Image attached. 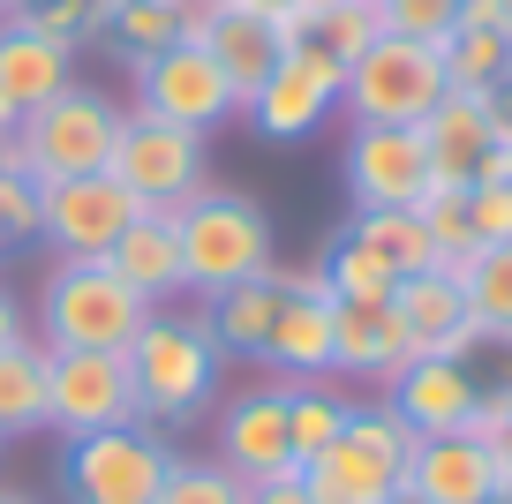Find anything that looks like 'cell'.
Here are the masks:
<instances>
[{
    "label": "cell",
    "instance_id": "obj_30",
    "mask_svg": "<svg viewBox=\"0 0 512 504\" xmlns=\"http://www.w3.org/2000/svg\"><path fill=\"white\" fill-rule=\"evenodd\" d=\"M309 38L347 68L354 53H369L384 38V16H377V0H324V8H309Z\"/></svg>",
    "mask_w": 512,
    "mask_h": 504
},
{
    "label": "cell",
    "instance_id": "obj_43",
    "mask_svg": "<svg viewBox=\"0 0 512 504\" xmlns=\"http://www.w3.org/2000/svg\"><path fill=\"white\" fill-rule=\"evenodd\" d=\"M482 181H512V143H497V151L482 158Z\"/></svg>",
    "mask_w": 512,
    "mask_h": 504
},
{
    "label": "cell",
    "instance_id": "obj_26",
    "mask_svg": "<svg viewBox=\"0 0 512 504\" xmlns=\"http://www.w3.org/2000/svg\"><path fill=\"white\" fill-rule=\"evenodd\" d=\"M347 407L354 399L339 392V384H287V444H294V459H317L324 444L347 429Z\"/></svg>",
    "mask_w": 512,
    "mask_h": 504
},
{
    "label": "cell",
    "instance_id": "obj_23",
    "mask_svg": "<svg viewBox=\"0 0 512 504\" xmlns=\"http://www.w3.org/2000/svg\"><path fill=\"white\" fill-rule=\"evenodd\" d=\"M68 83H76V46H61V38H38L23 31V23H0V98L16 113L46 106V98H61Z\"/></svg>",
    "mask_w": 512,
    "mask_h": 504
},
{
    "label": "cell",
    "instance_id": "obj_40",
    "mask_svg": "<svg viewBox=\"0 0 512 504\" xmlns=\"http://www.w3.org/2000/svg\"><path fill=\"white\" fill-rule=\"evenodd\" d=\"M452 31H497L505 38V8H497V0H460V23H452Z\"/></svg>",
    "mask_w": 512,
    "mask_h": 504
},
{
    "label": "cell",
    "instance_id": "obj_41",
    "mask_svg": "<svg viewBox=\"0 0 512 504\" xmlns=\"http://www.w3.org/2000/svg\"><path fill=\"white\" fill-rule=\"evenodd\" d=\"M23 331H31V324H23V301L0 286V347H8V339H23Z\"/></svg>",
    "mask_w": 512,
    "mask_h": 504
},
{
    "label": "cell",
    "instance_id": "obj_51",
    "mask_svg": "<svg viewBox=\"0 0 512 504\" xmlns=\"http://www.w3.org/2000/svg\"><path fill=\"white\" fill-rule=\"evenodd\" d=\"M0 452H8V437H0Z\"/></svg>",
    "mask_w": 512,
    "mask_h": 504
},
{
    "label": "cell",
    "instance_id": "obj_32",
    "mask_svg": "<svg viewBox=\"0 0 512 504\" xmlns=\"http://www.w3.org/2000/svg\"><path fill=\"white\" fill-rule=\"evenodd\" d=\"M324 286H332V301H392V286H400V279H392L362 241L339 234L332 249H324Z\"/></svg>",
    "mask_w": 512,
    "mask_h": 504
},
{
    "label": "cell",
    "instance_id": "obj_16",
    "mask_svg": "<svg viewBox=\"0 0 512 504\" xmlns=\"http://www.w3.org/2000/svg\"><path fill=\"white\" fill-rule=\"evenodd\" d=\"M505 467L482 437H415L407 452V504H490Z\"/></svg>",
    "mask_w": 512,
    "mask_h": 504
},
{
    "label": "cell",
    "instance_id": "obj_2",
    "mask_svg": "<svg viewBox=\"0 0 512 504\" xmlns=\"http://www.w3.org/2000/svg\"><path fill=\"white\" fill-rule=\"evenodd\" d=\"M219 362L226 354L211 347L204 316H181V309H151L144 331L128 339V377H136V399H144V422L151 429H181L211 407L219 392Z\"/></svg>",
    "mask_w": 512,
    "mask_h": 504
},
{
    "label": "cell",
    "instance_id": "obj_19",
    "mask_svg": "<svg viewBox=\"0 0 512 504\" xmlns=\"http://www.w3.org/2000/svg\"><path fill=\"white\" fill-rule=\"evenodd\" d=\"M392 316H400L407 347L415 354H445V362H460V347L475 339V324H467V294L460 279H445V271H415V279L392 286Z\"/></svg>",
    "mask_w": 512,
    "mask_h": 504
},
{
    "label": "cell",
    "instance_id": "obj_13",
    "mask_svg": "<svg viewBox=\"0 0 512 504\" xmlns=\"http://www.w3.org/2000/svg\"><path fill=\"white\" fill-rule=\"evenodd\" d=\"M136 196L113 174H76V181H38V241L53 256H106L136 219Z\"/></svg>",
    "mask_w": 512,
    "mask_h": 504
},
{
    "label": "cell",
    "instance_id": "obj_42",
    "mask_svg": "<svg viewBox=\"0 0 512 504\" xmlns=\"http://www.w3.org/2000/svg\"><path fill=\"white\" fill-rule=\"evenodd\" d=\"M490 452H497V467L512 474V399H505V414H497V429H490Z\"/></svg>",
    "mask_w": 512,
    "mask_h": 504
},
{
    "label": "cell",
    "instance_id": "obj_12",
    "mask_svg": "<svg viewBox=\"0 0 512 504\" xmlns=\"http://www.w3.org/2000/svg\"><path fill=\"white\" fill-rule=\"evenodd\" d=\"M211 459L241 482H279V474H302L287 444V384L264 377V384H241L234 399L219 407V429H211Z\"/></svg>",
    "mask_w": 512,
    "mask_h": 504
},
{
    "label": "cell",
    "instance_id": "obj_20",
    "mask_svg": "<svg viewBox=\"0 0 512 504\" xmlns=\"http://www.w3.org/2000/svg\"><path fill=\"white\" fill-rule=\"evenodd\" d=\"M279 301H287V271H256V279H241V286H226V294H211L204 309V331H211V347L219 354H234V362H264V339H272V324H279Z\"/></svg>",
    "mask_w": 512,
    "mask_h": 504
},
{
    "label": "cell",
    "instance_id": "obj_17",
    "mask_svg": "<svg viewBox=\"0 0 512 504\" xmlns=\"http://www.w3.org/2000/svg\"><path fill=\"white\" fill-rule=\"evenodd\" d=\"M415 362L392 301H332V377H362V384H392Z\"/></svg>",
    "mask_w": 512,
    "mask_h": 504
},
{
    "label": "cell",
    "instance_id": "obj_25",
    "mask_svg": "<svg viewBox=\"0 0 512 504\" xmlns=\"http://www.w3.org/2000/svg\"><path fill=\"white\" fill-rule=\"evenodd\" d=\"M347 241H362V249L377 256L392 279H415V271L437 264L422 211H354V219H347Z\"/></svg>",
    "mask_w": 512,
    "mask_h": 504
},
{
    "label": "cell",
    "instance_id": "obj_38",
    "mask_svg": "<svg viewBox=\"0 0 512 504\" xmlns=\"http://www.w3.org/2000/svg\"><path fill=\"white\" fill-rule=\"evenodd\" d=\"M475 98H482V113H490V136H497V143H512V68L490 83V91H475Z\"/></svg>",
    "mask_w": 512,
    "mask_h": 504
},
{
    "label": "cell",
    "instance_id": "obj_21",
    "mask_svg": "<svg viewBox=\"0 0 512 504\" xmlns=\"http://www.w3.org/2000/svg\"><path fill=\"white\" fill-rule=\"evenodd\" d=\"M264 377L279 384H317L332 377V294H294L279 301V324L264 339Z\"/></svg>",
    "mask_w": 512,
    "mask_h": 504
},
{
    "label": "cell",
    "instance_id": "obj_3",
    "mask_svg": "<svg viewBox=\"0 0 512 504\" xmlns=\"http://www.w3.org/2000/svg\"><path fill=\"white\" fill-rule=\"evenodd\" d=\"M174 234H181V286L196 301L226 294V286L256 279V271H272V219L264 204L241 189H196L189 204L174 211Z\"/></svg>",
    "mask_w": 512,
    "mask_h": 504
},
{
    "label": "cell",
    "instance_id": "obj_50",
    "mask_svg": "<svg viewBox=\"0 0 512 504\" xmlns=\"http://www.w3.org/2000/svg\"><path fill=\"white\" fill-rule=\"evenodd\" d=\"M0 264H8V241H0Z\"/></svg>",
    "mask_w": 512,
    "mask_h": 504
},
{
    "label": "cell",
    "instance_id": "obj_29",
    "mask_svg": "<svg viewBox=\"0 0 512 504\" xmlns=\"http://www.w3.org/2000/svg\"><path fill=\"white\" fill-rule=\"evenodd\" d=\"M113 8H121V0H16L8 23H23V31H38V38H61V46H91V38H106Z\"/></svg>",
    "mask_w": 512,
    "mask_h": 504
},
{
    "label": "cell",
    "instance_id": "obj_5",
    "mask_svg": "<svg viewBox=\"0 0 512 504\" xmlns=\"http://www.w3.org/2000/svg\"><path fill=\"white\" fill-rule=\"evenodd\" d=\"M121 121H128L121 98L91 91V83H68L61 98H46V106L23 113V128H16V166H23L31 181L106 174L113 143H121Z\"/></svg>",
    "mask_w": 512,
    "mask_h": 504
},
{
    "label": "cell",
    "instance_id": "obj_31",
    "mask_svg": "<svg viewBox=\"0 0 512 504\" xmlns=\"http://www.w3.org/2000/svg\"><path fill=\"white\" fill-rule=\"evenodd\" d=\"M437 53H445L452 91H490V83L512 68V38H497V31H452Z\"/></svg>",
    "mask_w": 512,
    "mask_h": 504
},
{
    "label": "cell",
    "instance_id": "obj_9",
    "mask_svg": "<svg viewBox=\"0 0 512 504\" xmlns=\"http://www.w3.org/2000/svg\"><path fill=\"white\" fill-rule=\"evenodd\" d=\"M144 399L128 377V354H53L46 377V429L53 437H98V429H136Z\"/></svg>",
    "mask_w": 512,
    "mask_h": 504
},
{
    "label": "cell",
    "instance_id": "obj_7",
    "mask_svg": "<svg viewBox=\"0 0 512 504\" xmlns=\"http://www.w3.org/2000/svg\"><path fill=\"white\" fill-rule=\"evenodd\" d=\"M166 467H174V444L151 422L68 437L61 444V497L68 504H159Z\"/></svg>",
    "mask_w": 512,
    "mask_h": 504
},
{
    "label": "cell",
    "instance_id": "obj_48",
    "mask_svg": "<svg viewBox=\"0 0 512 504\" xmlns=\"http://www.w3.org/2000/svg\"><path fill=\"white\" fill-rule=\"evenodd\" d=\"M497 8H505V38H512V0H497Z\"/></svg>",
    "mask_w": 512,
    "mask_h": 504
},
{
    "label": "cell",
    "instance_id": "obj_35",
    "mask_svg": "<svg viewBox=\"0 0 512 504\" xmlns=\"http://www.w3.org/2000/svg\"><path fill=\"white\" fill-rule=\"evenodd\" d=\"M0 241H8V256L38 249V181L23 174V166L0 174Z\"/></svg>",
    "mask_w": 512,
    "mask_h": 504
},
{
    "label": "cell",
    "instance_id": "obj_33",
    "mask_svg": "<svg viewBox=\"0 0 512 504\" xmlns=\"http://www.w3.org/2000/svg\"><path fill=\"white\" fill-rule=\"evenodd\" d=\"M159 504H249V482H241V474H226L219 459H181V452H174Z\"/></svg>",
    "mask_w": 512,
    "mask_h": 504
},
{
    "label": "cell",
    "instance_id": "obj_45",
    "mask_svg": "<svg viewBox=\"0 0 512 504\" xmlns=\"http://www.w3.org/2000/svg\"><path fill=\"white\" fill-rule=\"evenodd\" d=\"M8 166H16V136H0V174H8Z\"/></svg>",
    "mask_w": 512,
    "mask_h": 504
},
{
    "label": "cell",
    "instance_id": "obj_37",
    "mask_svg": "<svg viewBox=\"0 0 512 504\" xmlns=\"http://www.w3.org/2000/svg\"><path fill=\"white\" fill-rule=\"evenodd\" d=\"M241 8H256V16H272L279 31H287V46H294V38H309V0H241Z\"/></svg>",
    "mask_w": 512,
    "mask_h": 504
},
{
    "label": "cell",
    "instance_id": "obj_49",
    "mask_svg": "<svg viewBox=\"0 0 512 504\" xmlns=\"http://www.w3.org/2000/svg\"><path fill=\"white\" fill-rule=\"evenodd\" d=\"M8 16H16V0H0V23H8Z\"/></svg>",
    "mask_w": 512,
    "mask_h": 504
},
{
    "label": "cell",
    "instance_id": "obj_24",
    "mask_svg": "<svg viewBox=\"0 0 512 504\" xmlns=\"http://www.w3.org/2000/svg\"><path fill=\"white\" fill-rule=\"evenodd\" d=\"M46 377H53V347L38 331L0 347V437H31L46 429Z\"/></svg>",
    "mask_w": 512,
    "mask_h": 504
},
{
    "label": "cell",
    "instance_id": "obj_18",
    "mask_svg": "<svg viewBox=\"0 0 512 504\" xmlns=\"http://www.w3.org/2000/svg\"><path fill=\"white\" fill-rule=\"evenodd\" d=\"M422 151H430V181H437V189H475L482 158L497 151L482 98L475 91H445V98H437V113L422 121Z\"/></svg>",
    "mask_w": 512,
    "mask_h": 504
},
{
    "label": "cell",
    "instance_id": "obj_46",
    "mask_svg": "<svg viewBox=\"0 0 512 504\" xmlns=\"http://www.w3.org/2000/svg\"><path fill=\"white\" fill-rule=\"evenodd\" d=\"M490 504H512V474H505V482H497V497Z\"/></svg>",
    "mask_w": 512,
    "mask_h": 504
},
{
    "label": "cell",
    "instance_id": "obj_34",
    "mask_svg": "<svg viewBox=\"0 0 512 504\" xmlns=\"http://www.w3.org/2000/svg\"><path fill=\"white\" fill-rule=\"evenodd\" d=\"M377 16L392 38H422V46H445L452 23H460V0H377Z\"/></svg>",
    "mask_w": 512,
    "mask_h": 504
},
{
    "label": "cell",
    "instance_id": "obj_39",
    "mask_svg": "<svg viewBox=\"0 0 512 504\" xmlns=\"http://www.w3.org/2000/svg\"><path fill=\"white\" fill-rule=\"evenodd\" d=\"M249 504H309L302 474H279V482H249Z\"/></svg>",
    "mask_w": 512,
    "mask_h": 504
},
{
    "label": "cell",
    "instance_id": "obj_28",
    "mask_svg": "<svg viewBox=\"0 0 512 504\" xmlns=\"http://www.w3.org/2000/svg\"><path fill=\"white\" fill-rule=\"evenodd\" d=\"M106 46L121 53L128 68L151 61V53H166V46H181V8L174 0H121L113 23H106Z\"/></svg>",
    "mask_w": 512,
    "mask_h": 504
},
{
    "label": "cell",
    "instance_id": "obj_44",
    "mask_svg": "<svg viewBox=\"0 0 512 504\" xmlns=\"http://www.w3.org/2000/svg\"><path fill=\"white\" fill-rule=\"evenodd\" d=\"M16 128H23V113L8 106V98H0V136H16Z\"/></svg>",
    "mask_w": 512,
    "mask_h": 504
},
{
    "label": "cell",
    "instance_id": "obj_47",
    "mask_svg": "<svg viewBox=\"0 0 512 504\" xmlns=\"http://www.w3.org/2000/svg\"><path fill=\"white\" fill-rule=\"evenodd\" d=\"M0 504H31V497H23V489H0Z\"/></svg>",
    "mask_w": 512,
    "mask_h": 504
},
{
    "label": "cell",
    "instance_id": "obj_27",
    "mask_svg": "<svg viewBox=\"0 0 512 504\" xmlns=\"http://www.w3.org/2000/svg\"><path fill=\"white\" fill-rule=\"evenodd\" d=\"M460 294H467V324H475L482 339H512V241L505 249H482L475 264H467Z\"/></svg>",
    "mask_w": 512,
    "mask_h": 504
},
{
    "label": "cell",
    "instance_id": "obj_22",
    "mask_svg": "<svg viewBox=\"0 0 512 504\" xmlns=\"http://www.w3.org/2000/svg\"><path fill=\"white\" fill-rule=\"evenodd\" d=\"M106 264L121 271L151 309H174L189 286H181V234H174V211H136L128 234L106 249Z\"/></svg>",
    "mask_w": 512,
    "mask_h": 504
},
{
    "label": "cell",
    "instance_id": "obj_14",
    "mask_svg": "<svg viewBox=\"0 0 512 504\" xmlns=\"http://www.w3.org/2000/svg\"><path fill=\"white\" fill-rule=\"evenodd\" d=\"M347 196L354 211H415L430 196L422 128H347Z\"/></svg>",
    "mask_w": 512,
    "mask_h": 504
},
{
    "label": "cell",
    "instance_id": "obj_4",
    "mask_svg": "<svg viewBox=\"0 0 512 504\" xmlns=\"http://www.w3.org/2000/svg\"><path fill=\"white\" fill-rule=\"evenodd\" d=\"M407 422L384 399H354L347 407V429L324 444L317 459H302V489L309 504H392L407 489Z\"/></svg>",
    "mask_w": 512,
    "mask_h": 504
},
{
    "label": "cell",
    "instance_id": "obj_1",
    "mask_svg": "<svg viewBox=\"0 0 512 504\" xmlns=\"http://www.w3.org/2000/svg\"><path fill=\"white\" fill-rule=\"evenodd\" d=\"M151 301L106 264V256H61L38 286V339L53 354H128Z\"/></svg>",
    "mask_w": 512,
    "mask_h": 504
},
{
    "label": "cell",
    "instance_id": "obj_6",
    "mask_svg": "<svg viewBox=\"0 0 512 504\" xmlns=\"http://www.w3.org/2000/svg\"><path fill=\"white\" fill-rule=\"evenodd\" d=\"M445 53L422 46V38H392L384 31L369 53H354L347 76H339V106L354 128H422L445 98Z\"/></svg>",
    "mask_w": 512,
    "mask_h": 504
},
{
    "label": "cell",
    "instance_id": "obj_15",
    "mask_svg": "<svg viewBox=\"0 0 512 504\" xmlns=\"http://www.w3.org/2000/svg\"><path fill=\"white\" fill-rule=\"evenodd\" d=\"M384 407L407 422V437H467L482 392H475V377H467L460 362H445V354H415L400 377L384 384Z\"/></svg>",
    "mask_w": 512,
    "mask_h": 504
},
{
    "label": "cell",
    "instance_id": "obj_36",
    "mask_svg": "<svg viewBox=\"0 0 512 504\" xmlns=\"http://www.w3.org/2000/svg\"><path fill=\"white\" fill-rule=\"evenodd\" d=\"M467 234H475V249L512 241V181H475L467 189Z\"/></svg>",
    "mask_w": 512,
    "mask_h": 504
},
{
    "label": "cell",
    "instance_id": "obj_8",
    "mask_svg": "<svg viewBox=\"0 0 512 504\" xmlns=\"http://www.w3.org/2000/svg\"><path fill=\"white\" fill-rule=\"evenodd\" d=\"M211 136H196V128H174V121H151V113L128 106L121 121V143H113L106 174L121 181L128 196L144 211H181L196 189H211V158H204Z\"/></svg>",
    "mask_w": 512,
    "mask_h": 504
},
{
    "label": "cell",
    "instance_id": "obj_11",
    "mask_svg": "<svg viewBox=\"0 0 512 504\" xmlns=\"http://www.w3.org/2000/svg\"><path fill=\"white\" fill-rule=\"evenodd\" d=\"M339 76H347V68H339L317 38H294V46L279 53L272 83H264L241 113H249V128L264 143H302V136H317V128L339 113Z\"/></svg>",
    "mask_w": 512,
    "mask_h": 504
},
{
    "label": "cell",
    "instance_id": "obj_10",
    "mask_svg": "<svg viewBox=\"0 0 512 504\" xmlns=\"http://www.w3.org/2000/svg\"><path fill=\"white\" fill-rule=\"evenodd\" d=\"M136 113L211 136V128H226V121L241 113V98H234V83L219 76V61H211L196 38H181V46L136 61Z\"/></svg>",
    "mask_w": 512,
    "mask_h": 504
}]
</instances>
